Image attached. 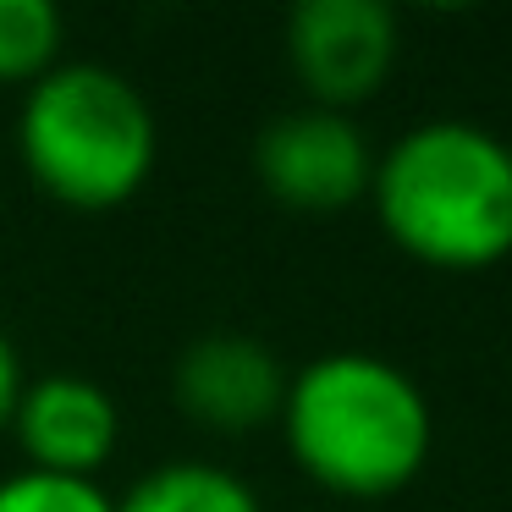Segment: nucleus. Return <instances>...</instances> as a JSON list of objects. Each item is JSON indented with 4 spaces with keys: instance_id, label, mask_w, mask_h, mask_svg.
<instances>
[{
    "instance_id": "f257e3e1",
    "label": "nucleus",
    "mask_w": 512,
    "mask_h": 512,
    "mask_svg": "<svg viewBox=\"0 0 512 512\" xmlns=\"http://www.w3.org/2000/svg\"><path fill=\"white\" fill-rule=\"evenodd\" d=\"M287 452L320 490L347 501L397 496L419 479L435 446L430 397L380 353H325L287 380Z\"/></svg>"
},
{
    "instance_id": "f03ea898",
    "label": "nucleus",
    "mask_w": 512,
    "mask_h": 512,
    "mask_svg": "<svg viewBox=\"0 0 512 512\" xmlns=\"http://www.w3.org/2000/svg\"><path fill=\"white\" fill-rule=\"evenodd\" d=\"M386 237L430 270H490L512 254V144L479 122H419L375 160Z\"/></svg>"
},
{
    "instance_id": "7ed1b4c3",
    "label": "nucleus",
    "mask_w": 512,
    "mask_h": 512,
    "mask_svg": "<svg viewBox=\"0 0 512 512\" xmlns=\"http://www.w3.org/2000/svg\"><path fill=\"white\" fill-rule=\"evenodd\" d=\"M17 149L50 199L116 210L155 171V111L111 67H50L23 100Z\"/></svg>"
},
{
    "instance_id": "20e7f679",
    "label": "nucleus",
    "mask_w": 512,
    "mask_h": 512,
    "mask_svg": "<svg viewBox=\"0 0 512 512\" xmlns=\"http://www.w3.org/2000/svg\"><path fill=\"white\" fill-rule=\"evenodd\" d=\"M397 17L380 0H303L287 17V61L320 111L375 100L397 67Z\"/></svg>"
},
{
    "instance_id": "39448f33",
    "label": "nucleus",
    "mask_w": 512,
    "mask_h": 512,
    "mask_svg": "<svg viewBox=\"0 0 512 512\" xmlns=\"http://www.w3.org/2000/svg\"><path fill=\"white\" fill-rule=\"evenodd\" d=\"M254 171L276 204L298 215H336L358 204L375 182V155L353 116L303 105L259 133Z\"/></svg>"
},
{
    "instance_id": "423d86ee",
    "label": "nucleus",
    "mask_w": 512,
    "mask_h": 512,
    "mask_svg": "<svg viewBox=\"0 0 512 512\" xmlns=\"http://www.w3.org/2000/svg\"><path fill=\"white\" fill-rule=\"evenodd\" d=\"M287 380L292 375L281 369V358L259 336L215 331V336H199L177 358L171 391H177V408L193 424L221 430V435H243V430H259V424L281 419Z\"/></svg>"
},
{
    "instance_id": "0eeeda50",
    "label": "nucleus",
    "mask_w": 512,
    "mask_h": 512,
    "mask_svg": "<svg viewBox=\"0 0 512 512\" xmlns=\"http://www.w3.org/2000/svg\"><path fill=\"white\" fill-rule=\"evenodd\" d=\"M12 430L17 446L28 452V468L94 479V468L116 452V402L105 386L83 375H50L23 386Z\"/></svg>"
},
{
    "instance_id": "6e6552de",
    "label": "nucleus",
    "mask_w": 512,
    "mask_h": 512,
    "mask_svg": "<svg viewBox=\"0 0 512 512\" xmlns=\"http://www.w3.org/2000/svg\"><path fill=\"white\" fill-rule=\"evenodd\" d=\"M116 512H265L259 496L221 463H166L144 474Z\"/></svg>"
},
{
    "instance_id": "1a4fd4ad",
    "label": "nucleus",
    "mask_w": 512,
    "mask_h": 512,
    "mask_svg": "<svg viewBox=\"0 0 512 512\" xmlns=\"http://www.w3.org/2000/svg\"><path fill=\"white\" fill-rule=\"evenodd\" d=\"M61 12L45 0H0V83H39L56 67Z\"/></svg>"
},
{
    "instance_id": "9d476101",
    "label": "nucleus",
    "mask_w": 512,
    "mask_h": 512,
    "mask_svg": "<svg viewBox=\"0 0 512 512\" xmlns=\"http://www.w3.org/2000/svg\"><path fill=\"white\" fill-rule=\"evenodd\" d=\"M0 512H116V501L94 479L23 468V474L0 479Z\"/></svg>"
},
{
    "instance_id": "9b49d317",
    "label": "nucleus",
    "mask_w": 512,
    "mask_h": 512,
    "mask_svg": "<svg viewBox=\"0 0 512 512\" xmlns=\"http://www.w3.org/2000/svg\"><path fill=\"white\" fill-rule=\"evenodd\" d=\"M23 358H17V347H12V336L0 331V430L12 424V413H17V402H23Z\"/></svg>"
}]
</instances>
